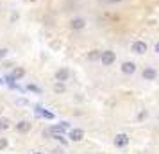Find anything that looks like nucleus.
Listing matches in <instances>:
<instances>
[{
    "mask_svg": "<svg viewBox=\"0 0 159 154\" xmlns=\"http://www.w3.org/2000/svg\"><path fill=\"white\" fill-rule=\"evenodd\" d=\"M130 50L134 52V54H138V56H141V54H145V52L148 50V43L147 41H141V40H136V41H132V45H130Z\"/></svg>",
    "mask_w": 159,
    "mask_h": 154,
    "instance_id": "2",
    "label": "nucleus"
},
{
    "mask_svg": "<svg viewBox=\"0 0 159 154\" xmlns=\"http://www.w3.org/2000/svg\"><path fill=\"white\" fill-rule=\"evenodd\" d=\"M16 133H20V134H25V133H29L32 129V124H30L29 120H20L18 124H16Z\"/></svg>",
    "mask_w": 159,
    "mask_h": 154,
    "instance_id": "6",
    "label": "nucleus"
},
{
    "mask_svg": "<svg viewBox=\"0 0 159 154\" xmlns=\"http://www.w3.org/2000/svg\"><path fill=\"white\" fill-rule=\"evenodd\" d=\"M141 77H143L145 81H156L157 79V70L152 68V66H145L143 72H141Z\"/></svg>",
    "mask_w": 159,
    "mask_h": 154,
    "instance_id": "3",
    "label": "nucleus"
},
{
    "mask_svg": "<svg viewBox=\"0 0 159 154\" xmlns=\"http://www.w3.org/2000/svg\"><path fill=\"white\" fill-rule=\"evenodd\" d=\"M147 117H148V111H141V113L138 115V120L141 122V120H145V118H147Z\"/></svg>",
    "mask_w": 159,
    "mask_h": 154,
    "instance_id": "15",
    "label": "nucleus"
},
{
    "mask_svg": "<svg viewBox=\"0 0 159 154\" xmlns=\"http://www.w3.org/2000/svg\"><path fill=\"white\" fill-rule=\"evenodd\" d=\"M100 52L98 49H93V50H89L88 52V61H98L100 59Z\"/></svg>",
    "mask_w": 159,
    "mask_h": 154,
    "instance_id": "11",
    "label": "nucleus"
},
{
    "mask_svg": "<svg viewBox=\"0 0 159 154\" xmlns=\"http://www.w3.org/2000/svg\"><path fill=\"white\" fill-rule=\"evenodd\" d=\"M129 142H130V138H129V134H125V133H118L115 136V145L116 147H127Z\"/></svg>",
    "mask_w": 159,
    "mask_h": 154,
    "instance_id": "4",
    "label": "nucleus"
},
{
    "mask_svg": "<svg viewBox=\"0 0 159 154\" xmlns=\"http://www.w3.org/2000/svg\"><path fill=\"white\" fill-rule=\"evenodd\" d=\"M70 27H72V30H82L86 27V20L77 16V18H73L72 22H70Z\"/></svg>",
    "mask_w": 159,
    "mask_h": 154,
    "instance_id": "8",
    "label": "nucleus"
},
{
    "mask_svg": "<svg viewBox=\"0 0 159 154\" xmlns=\"http://www.w3.org/2000/svg\"><path fill=\"white\" fill-rule=\"evenodd\" d=\"M38 113H39V115H43L45 118H48V120H52V118H54V115H52L50 111H45V110H41V108H38Z\"/></svg>",
    "mask_w": 159,
    "mask_h": 154,
    "instance_id": "13",
    "label": "nucleus"
},
{
    "mask_svg": "<svg viewBox=\"0 0 159 154\" xmlns=\"http://www.w3.org/2000/svg\"><path fill=\"white\" fill-rule=\"evenodd\" d=\"M82 138H84V131L82 129H72L70 131V140L72 142H80Z\"/></svg>",
    "mask_w": 159,
    "mask_h": 154,
    "instance_id": "10",
    "label": "nucleus"
},
{
    "mask_svg": "<svg viewBox=\"0 0 159 154\" xmlns=\"http://www.w3.org/2000/svg\"><path fill=\"white\" fill-rule=\"evenodd\" d=\"M65 82H56V84H54V93H57V95H59V93H65Z\"/></svg>",
    "mask_w": 159,
    "mask_h": 154,
    "instance_id": "12",
    "label": "nucleus"
},
{
    "mask_svg": "<svg viewBox=\"0 0 159 154\" xmlns=\"http://www.w3.org/2000/svg\"><path fill=\"white\" fill-rule=\"evenodd\" d=\"M98 61H100L104 66H111L116 61V54L113 50H102L100 52V59H98Z\"/></svg>",
    "mask_w": 159,
    "mask_h": 154,
    "instance_id": "1",
    "label": "nucleus"
},
{
    "mask_svg": "<svg viewBox=\"0 0 159 154\" xmlns=\"http://www.w3.org/2000/svg\"><path fill=\"white\" fill-rule=\"evenodd\" d=\"M106 2H109V4H118V2H123V0H106Z\"/></svg>",
    "mask_w": 159,
    "mask_h": 154,
    "instance_id": "19",
    "label": "nucleus"
},
{
    "mask_svg": "<svg viewBox=\"0 0 159 154\" xmlns=\"http://www.w3.org/2000/svg\"><path fill=\"white\" fill-rule=\"evenodd\" d=\"M23 77H25V68H22V66L13 68V72H11V79H13V81H20Z\"/></svg>",
    "mask_w": 159,
    "mask_h": 154,
    "instance_id": "9",
    "label": "nucleus"
},
{
    "mask_svg": "<svg viewBox=\"0 0 159 154\" xmlns=\"http://www.w3.org/2000/svg\"><path fill=\"white\" fill-rule=\"evenodd\" d=\"M120 70H122V73H125V75H132V73L136 72V63H134V61H125V63L120 66Z\"/></svg>",
    "mask_w": 159,
    "mask_h": 154,
    "instance_id": "7",
    "label": "nucleus"
},
{
    "mask_svg": "<svg viewBox=\"0 0 159 154\" xmlns=\"http://www.w3.org/2000/svg\"><path fill=\"white\" fill-rule=\"evenodd\" d=\"M27 88H29V90H30V91H36V93H39V91H41V90L38 88L36 84H29V86H27Z\"/></svg>",
    "mask_w": 159,
    "mask_h": 154,
    "instance_id": "16",
    "label": "nucleus"
},
{
    "mask_svg": "<svg viewBox=\"0 0 159 154\" xmlns=\"http://www.w3.org/2000/svg\"><path fill=\"white\" fill-rule=\"evenodd\" d=\"M32 154H45V152H32Z\"/></svg>",
    "mask_w": 159,
    "mask_h": 154,
    "instance_id": "20",
    "label": "nucleus"
},
{
    "mask_svg": "<svg viewBox=\"0 0 159 154\" xmlns=\"http://www.w3.org/2000/svg\"><path fill=\"white\" fill-rule=\"evenodd\" d=\"M7 147V140L6 138H0V149H6Z\"/></svg>",
    "mask_w": 159,
    "mask_h": 154,
    "instance_id": "17",
    "label": "nucleus"
},
{
    "mask_svg": "<svg viewBox=\"0 0 159 154\" xmlns=\"http://www.w3.org/2000/svg\"><path fill=\"white\" fill-rule=\"evenodd\" d=\"M9 124H11V122H9L7 118H0V129H7Z\"/></svg>",
    "mask_w": 159,
    "mask_h": 154,
    "instance_id": "14",
    "label": "nucleus"
},
{
    "mask_svg": "<svg viewBox=\"0 0 159 154\" xmlns=\"http://www.w3.org/2000/svg\"><path fill=\"white\" fill-rule=\"evenodd\" d=\"M7 49H0V59H2V58H6V56H7Z\"/></svg>",
    "mask_w": 159,
    "mask_h": 154,
    "instance_id": "18",
    "label": "nucleus"
},
{
    "mask_svg": "<svg viewBox=\"0 0 159 154\" xmlns=\"http://www.w3.org/2000/svg\"><path fill=\"white\" fill-rule=\"evenodd\" d=\"M68 79H70V68L63 66V68H59L57 72H56V81H59V82H66Z\"/></svg>",
    "mask_w": 159,
    "mask_h": 154,
    "instance_id": "5",
    "label": "nucleus"
}]
</instances>
